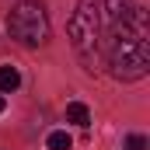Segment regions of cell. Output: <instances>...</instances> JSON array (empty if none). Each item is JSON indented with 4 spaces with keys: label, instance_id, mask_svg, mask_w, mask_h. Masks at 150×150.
<instances>
[{
    "label": "cell",
    "instance_id": "cell-1",
    "mask_svg": "<svg viewBox=\"0 0 150 150\" xmlns=\"http://www.w3.org/2000/svg\"><path fill=\"white\" fill-rule=\"evenodd\" d=\"M108 67L115 80H143L150 70V21L147 11L136 7L126 21L108 25Z\"/></svg>",
    "mask_w": 150,
    "mask_h": 150
},
{
    "label": "cell",
    "instance_id": "cell-2",
    "mask_svg": "<svg viewBox=\"0 0 150 150\" xmlns=\"http://www.w3.org/2000/svg\"><path fill=\"white\" fill-rule=\"evenodd\" d=\"M70 42L84 70H98L101 59V0H77V11L70 18Z\"/></svg>",
    "mask_w": 150,
    "mask_h": 150
},
{
    "label": "cell",
    "instance_id": "cell-3",
    "mask_svg": "<svg viewBox=\"0 0 150 150\" xmlns=\"http://www.w3.org/2000/svg\"><path fill=\"white\" fill-rule=\"evenodd\" d=\"M7 32L11 38H18L21 45H42L49 38V18L45 7L35 0H21L7 11Z\"/></svg>",
    "mask_w": 150,
    "mask_h": 150
},
{
    "label": "cell",
    "instance_id": "cell-4",
    "mask_svg": "<svg viewBox=\"0 0 150 150\" xmlns=\"http://www.w3.org/2000/svg\"><path fill=\"white\" fill-rule=\"evenodd\" d=\"M133 11H136V4H133V0H101V21H108V25L126 21Z\"/></svg>",
    "mask_w": 150,
    "mask_h": 150
},
{
    "label": "cell",
    "instance_id": "cell-5",
    "mask_svg": "<svg viewBox=\"0 0 150 150\" xmlns=\"http://www.w3.org/2000/svg\"><path fill=\"white\" fill-rule=\"evenodd\" d=\"M18 87H21V74H18L11 63H4V67H0V94H14Z\"/></svg>",
    "mask_w": 150,
    "mask_h": 150
},
{
    "label": "cell",
    "instance_id": "cell-6",
    "mask_svg": "<svg viewBox=\"0 0 150 150\" xmlns=\"http://www.w3.org/2000/svg\"><path fill=\"white\" fill-rule=\"evenodd\" d=\"M67 122H74V126H91V112H87V105L84 101H70L67 105Z\"/></svg>",
    "mask_w": 150,
    "mask_h": 150
},
{
    "label": "cell",
    "instance_id": "cell-7",
    "mask_svg": "<svg viewBox=\"0 0 150 150\" xmlns=\"http://www.w3.org/2000/svg\"><path fill=\"white\" fill-rule=\"evenodd\" d=\"M45 147H49V150H70V147H74V140H70L67 129H52V133L45 136Z\"/></svg>",
    "mask_w": 150,
    "mask_h": 150
},
{
    "label": "cell",
    "instance_id": "cell-8",
    "mask_svg": "<svg viewBox=\"0 0 150 150\" xmlns=\"http://www.w3.org/2000/svg\"><path fill=\"white\" fill-rule=\"evenodd\" d=\"M126 150H147V136L129 133V136H126Z\"/></svg>",
    "mask_w": 150,
    "mask_h": 150
},
{
    "label": "cell",
    "instance_id": "cell-9",
    "mask_svg": "<svg viewBox=\"0 0 150 150\" xmlns=\"http://www.w3.org/2000/svg\"><path fill=\"white\" fill-rule=\"evenodd\" d=\"M4 108H7V98H4V94H0V112H4Z\"/></svg>",
    "mask_w": 150,
    "mask_h": 150
}]
</instances>
